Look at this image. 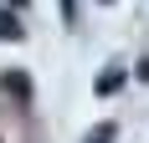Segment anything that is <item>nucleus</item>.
I'll list each match as a JSON object with an SVG mask.
<instances>
[{
	"mask_svg": "<svg viewBox=\"0 0 149 143\" xmlns=\"http://www.w3.org/2000/svg\"><path fill=\"white\" fill-rule=\"evenodd\" d=\"M0 36H5V41H21V21H15L10 10H0Z\"/></svg>",
	"mask_w": 149,
	"mask_h": 143,
	"instance_id": "3",
	"label": "nucleus"
},
{
	"mask_svg": "<svg viewBox=\"0 0 149 143\" xmlns=\"http://www.w3.org/2000/svg\"><path fill=\"white\" fill-rule=\"evenodd\" d=\"M93 143H113V123H103V128H93Z\"/></svg>",
	"mask_w": 149,
	"mask_h": 143,
	"instance_id": "4",
	"label": "nucleus"
},
{
	"mask_svg": "<svg viewBox=\"0 0 149 143\" xmlns=\"http://www.w3.org/2000/svg\"><path fill=\"white\" fill-rule=\"evenodd\" d=\"M10 5H31V0H10Z\"/></svg>",
	"mask_w": 149,
	"mask_h": 143,
	"instance_id": "6",
	"label": "nucleus"
},
{
	"mask_svg": "<svg viewBox=\"0 0 149 143\" xmlns=\"http://www.w3.org/2000/svg\"><path fill=\"white\" fill-rule=\"evenodd\" d=\"M62 21H67V26L77 21V0H62Z\"/></svg>",
	"mask_w": 149,
	"mask_h": 143,
	"instance_id": "5",
	"label": "nucleus"
},
{
	"mask_svg": "<svg viewBox=\"0 0 149 143\" xmlns=\"http://www.w3.org/2000/svg\"><path fill=\"white\" fill-rule=\"evenodd\" d=\"M118 87H123V72H118V67H108L103 77H98V92H103V97H113Z\"/></svg>",
	"mask_w": 149,
	"mask_h": 143,
	"instance_id": "2",
	"label": "nucleus"
},
{
	"mask_svg": "<svg viewBox=\"0 0 149 143\" xmlns=\"http://www.w3.org/2000/svg\"><path fill=\"white\" fill-rule=\"evenodd\" d=\"M0 87H5L15 102H26V97H31V77H26V72H5V77H0Z\"/></svg>",
	"mask_w": 149,
	"mask_h": 143,
	"instance_id": "1",
	"label": "nucleus"
}]
</instances>
